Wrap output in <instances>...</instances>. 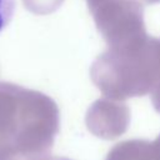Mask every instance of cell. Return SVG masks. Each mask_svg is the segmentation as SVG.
<instances>
[{
	"instance_id": "1",
	"label": "cell",
	"mask_w": 160,
	"mask_h": 160,
	"mask_svg": "<svg viewBox=\"0 0 160 160\" xmlns=\"http://www.w3.org/2000/svg\"><path fill=\"white\" fill-rule=\"evenodd\" d=\"M16 8V0H0V32L8 28L12 20Z\"/></svg>"
}]
</instances>
